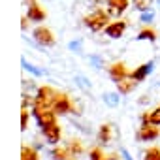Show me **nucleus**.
Returning a JSON list of instances; mask_svg holds the SVG:
<instances>
[{
	"label": "nucleus",
	"mask_w": 160,
	"mask_h": 160,
	"mask_svg": "<svg viewBox=\"0 0 160 160\" xmlns=\"http://www.w3.org/2000/svg\"><path fill=\"white\" fill-rule=\"evenodd\" d=\"M30 111L28 109H23L21 111V130H27L28 128V121H30Z\"/></svg>",
	"instance_id": "nucleus-27"
},
{
	"label": "nucleus",
	"mask_w": 160,
	"mask_h": 160,
	"mask_svg": "<svg viewBox=\"0 0 160 160\" xmlns=\"http://www.w3.org/2000/svg\"><path fill=\"white\" fill-rule=\"evenodd\" d=\"M23 4L27 6V17H28V21H32V23L45 21L47 13L43 12V8L36 2V0H23Z\"/></svg>",
	"instance_id": "nucleus-5"
},
{
	"label": "nucleus",
	"mask_w": 160,
	"mask_h": 160,
	"mask_svg": "<svg viewBox=\"0 0 160 160\" xmlns=\"http://www.w3.org/2000/svg\"><path fill=\"white\" fill-rule=\"evenodd\" d=\"M21 27H23V30H27V28H28V17H27V15L23 17V21H21Z\"/></svg>",
	"instance_id": "nucleus-31"
},
{
	"label": "nucleus",
	"mask_w": 160,
	"mask_h": 160,
	"mask_svg": "<svg viewBox=\"0 0 160 160\" xmlns=\"http://www.w3.org/2000/svg\"><path fill=\"white\" fill-rule=\"evenodd\" d=\"M21 64H23V68L27 70V72H30L32 75H38V77H43V75H47V72L45 70H42V68H38V66H34V64H30L25 57L21 58Z\"/></svg>",
	"instance_id": "nucleus-14"
},
{
	"label": "nucleus",
	"mask_w": 160,
	"mask_h": 160,
	"mask_svg": "<svg viewBox=\"0 0 160 160\" xmlns=\"http://www.w3.org/2000/svg\"><path fill=\"white\" fill-rule=\"evenodd\" d=\"M111 139V124H102L98 130V141L100 143H109Z\"/></svg>",
	"instance_id": "nucleus-15"
},
{
	"label": "nucleus",
	"mask_w": 160,
	"mask_h": 160,
	"mask_svg": "<svg viewBox=\"0 0 160 160\" xmlns=\"http://www.w3.org/2000/svg\"><path fill=\"white\" fill-rule=\"evenodd\" d=\"M83 23H85V27H87L89 30L100 32V30H104V28L108 27V23H109V12L96 10V12H92L91 15H87V17L83 19Z\"/></svg>",
	"instance_id": "nucleus-1"
},
{
	"label": "nucleus",
	"mask_w": 160,
	"mask_h": 160,
	"mask_svg": "<svg viewBox=\"0 0 160 160\" xmlns=\"http://www.w3.org/2000/svg\"><path fill=\"white\" fill-rule=\"evenodd\" d=\"M32 38H34V42L40 45V47H53L55 45V36H53V32L47 28V27H36L34 30H32Z\"/></svg>",
	"instance_id": "nucleus-4"
},
{
	"label": "nucleus",
	"mask_w": 160,
	"mask_h": 160,
	"mask_svg": "<svg viewBox=\"0 0 160 160\" xmlns=\"http://www.w3.org/2000/svg\"><path fill=\"white\" fill-rule=\"evenodd\" d=\"M138 83H139V81H136V79L126 77V79H122V81L117 83V91H119V94H130V92L138 87Z\"/></svg>",
	"instance_id": "nucleus-13"
},
{
	"label": "nucleus",
	"mask_w": 160,
	"mask_h": 160,
	"mask_svg": "<svg viewBox=\"0 0 160 160\" xmlns=\"http://www.w3.org/2000/svg\"><path fill=\"white\" fill-rule=\"evenodd\" d=\"M156 2H158V4H160V0H156Z\"/></svg>",
	"instance_id": "nucleus-34"
},
{
	"label": "nucleus",
	"mask_w": 160,
	"mask_h": 160,
	"mask_svg": "<svg viewBox=\"0 0 160 160\" xmlns=\"http://www.w3.org/2000/svg\"><path fill=\"white\" fill-rule=\"evenodd\" d=\"M91 2H94V4H108L109 0H91Z\"/></svg>",
	"instance_id": "nucleus-32"
},
{
	"label": "nucleus",
	"mask_w": 160,
	"mask_h": 160,
	"mask_svg": "<svg viewBox=\"0 0 160 160\" xmlns=\"http://www.w3.org/2000/svg\"><path fill=\"white\" fill-rule=\"evenodd\" d=\"M75 83H77L79 89H83V91H91V87H92V83L85 75H75Z\"/></svg>",
	"instance_id": "nucleus-22"
},
{
	"label": "nucleus",
	"mask_w": 160,
	"mask_h": 160,
	"mask_svg": "<svg viewBox=\"0 0 160 160\" xmlns=\"http://www.w3.org/2000/svg\"><path fill=\"white\" fill-rule=\"evenodd\" d=\"M51 109H53L55 113H58V115H66V113H72V111H73V104H72V100H70L68 94H60V92H58L57 98L53 100Z\"/></svg>",
	"instance_id": "nucleus-6"
},
{
	"label": "nucleus",
	"mask_w": 160,
	"mask_h": 160,
	"mask_svg": "<svg viewBox=\"0 0 160 160\" xmlns=\"http://www.w3.org/2000/svg\"><path fill=\"white\" fill-rule=\"evenodd\" d=\"M89 156H91L89 160H106V154H104V151H102V149H98V147H96V149H92Z\"/></svg>",
	"instance_id": "nucleus-28"
},
{
	"label": "nucleus",
	"mask_w": 160,
	"mask_h": 160,
	"mask_svg": "<svg viewBox=\"0 0 160 160\" xmlns=\"http://www.w3.org/2000/svg\"><path fill=\"white\" fill-rule=\"evenodd\" d=\"M139 21H141V23H151V21H154V12H152V10H149V12H141Z\"/></svg>",
	"instance_id": "nucleus-29"
},
{
	"label": "nucleus",
	"mask_w": 160,
	"mask_h": 160,
	"mask_svg": "<svg viewBox=\"0 0 160 160\" xmlns=\"http://www.w3.org/2000/svg\"><path fill=\"white\" fill-rule=\"evenodd\" d=\"M121 156H122V160H134V158H132V154H130L126 149H122V151H121Z\"/></svg>",
	"instance_id": "nucleus-30"
},
{
	"label": "nucleus",
	"mask_w": 160,
	"mask_h": 160,
	"mask_svg": "<svg viewBox=\"0 0 160 160\" xmlns=\"http://www.w3.org/2000/svg\"><path fill=\"white\" fill-rule=\"evenodd\" d=\"M42 134H43V138L47 139V143H51V145H57V143L60 141V136H62L60 126H58L57 122H53V124H49V126H43V128H42Z\"/></svg>",
	"instance_id": "nucleus-9"
},
{
	"label": "nucleus",
	"mask_w": 160,
	"mask_h": 160,
	"mask_svg": "<svg viewBox=\"0 0 160 160\" xmlns=\"http://www.w3.org/2000/svg\"><path fill=\"white\" fill-rule=\"evenodd\" d=\"M108 6H109V15H121L122 12H126L128 10V6H130V0H109L108 2Z\"/></svg>",
	"instance_id": "nucleus-12"
},
{
	"label": "nucleus",
	"mask_w": 160,
	"mask_h": 160,
	"mask_svg": "<svg viewBox=\"0 0 160 160\" xmlns=\"http://www.w3.org/2000/svg\"><path fill=\"white\" fill-rule=\"evenodd\" d=\"M68 160H75V156H70V158H68Z\"/></svg>",
	"instance_id": "nucleus-33"
},
{
	"label": "nucleus",
	"mask_w": 160,
	"mask_h": 160,
	"mask_svg": "<svg viewBox=\"0 0 160 160\" xmlns=\"http://www.w3.org/2000/svg\"><path fill=\"white\" fill-rule=\"evenodd\" d=\"M138 40L139 42H154L156 40V30L154 28H143V30H139Z\"/></svg>",
	"instance_id": "nucleus-18"
},
{
	"label": "nucleus",
	"mask_w": 160,
	"mask_h": 160,
	"mask_svg": "<svg viewBox=\"0 0 160 160\" xmlns=\"http://www.w3.org/2000/svg\"><path fill=\"white\" fill-rule=\"evenodd\" d=\"M49 156H51L53 160H68V158H70V152H68V149L55 147V149L49 151Z\"/></svg>",
	"instance_id": "nucleus-16"
},
{
	"label": "nucleus",
	"mask_w": 160,
	"mask_h": 160,
	"mask_svg": "<svg viewBox=\"0 0 160 160\" xmlns=\"http://www.w3.org/2000/svg\"><path fill=\"white\" fill-rule=\"evenodd\" d=\"M57 91L53 89V87H40L38 91H36V94H34V102L32 104H38V106H43V108H51L53 106V100L57 98Z\"/></svg>",
	"instance_id": "nucleus-3"
},
{
	"label": "nucleus",
	"mask_w": 160,
	"mask_h": 160,
	"mask_svg": "<svg viewBox=\"0 0 160 160\" xmlns=\"http://www.w3.org/2000/svg\"><path fill=\"white\" fill-rule=\"evenodd\" d=\"M152 70H154V62H152V60H149V62L141 64L139 68H136L134 72H130V77H132V79H136V81H143V79H145Z\"/></svg>",
	"instance_id": "nucleus-11"
},
{
	"label": "nucleus",
	"mask_w": 160,
	"mask_h": 160,
	"mask_svg": "<svg viewBox=\"0 0 160 160\" xmlns=\"http://www.w3.org/2000/svg\"><path fill=\"white\" fill-rule=\"evenodd\" d=\"M91 64H92V68H96V70L106 68V60H104L100 55H92V57H91Z\"/></svg>",
	"instance_id": "nucleus-25"
},
{
	"label": "nucleus",
	"mask_w": 160,
	"mask_h": 160,
	"mask_svg": "<svg viewBox=\"0 0 160 160\" xmlns=\"http://www.w3.org/2000/svg\"><path fill=\"white\" fill-rule=\"evenodd\" d=\"M143 160H160V149H158V147L147 149L145 154H143Z\"/></svg>",
	"instance_id": "nucleus-23"
},
{
	"label": "nucleus",
	"mask_w": 160,
	"mask_h": 160,
	"mask_svg": "<svg viewBox=\"0 0 160 160\" xmlns=\"http://www.w3.org/2000/svg\"><path fill=\"white\" fill-rule=\"evenodd\" d=\"M68 49L72 53H81L83 51V40H73V42H70L68 43Z\"/></svg>",
	"instance_id": "nucleus-26"
},
{
	"label": "nucleus",
	"mask_w": 160,
	"mask_h": 160,
	"mask_svg": "<svg viewBox=\"0 0 160 160\" xmlns=\"http://www.w3.org/2000/svg\"><path fill=\"white\" fill-rule=\"evenodd\" d=\"M160 136V130L156 128V124H141V128L138 130V139L139 141H152Z\"/></svg>",
	"instance_id": "nucleus-8"
},
{
	"label": "nucleus",
	"mask_w": 160,
	"mask_h": 160,
	"mask_svg": "<svg viewBox=\"0 0 160 160\" xmlns=\"http://www.w3.org/2000/svg\"><path fill=\"white\" fill-rule=\"evenodd\" d=\"M152 2L154 0H132V4L136 6V10L139 12H149L152 8Z\"/></svg>",
	"instance_id": "nucleus-21"
},
{
	"label": "nucleus",
	"mask_w": 160,
	"mask_h": 160,
	"mask_svg": "<svg viewBox=\"0 0 160 160\" xmlns=\"http://www.w3.org/2000/svg\"><path fill=\"white\" fill-rule=\"evenodd\" d=\"M108 73H109V79H111V81H115V83H119V81H122V79L130 77V72L126 70L124 62H113L108 68Z\"/></svg>",
	"instance_id": "nucleus-7"
},
{
	"label": "nucleus",
	"mask_w": 160,
	"mask_h": 160,
	"mask_svg": "<svg viewBox=\"0 0 160 160\" xmlns=\"http://www.w3.org/2000/svg\"><path fill=\"white\" fill-rule=\"evenodd\" d=\"M126 30V21H115V23H109L106 28H104V32L109 36V38H113V40H117V38H121L122 36V32Z\"/></svg>",
	"instance_id": "nucleus-10"
},
{
	"label": "nucleus",
	"mask_w": 160,
	"mask_h": 160,
	"mask_svg": "<svg viewBox=\"0 0 160 160\" xmlns=\"http://www.w3.org/2000/svg\"><path fill=\"white\" fill-rule=\"evenodd\" d=\"M66 149H68L70 156H79V154L83 152V143L79 141V139H72V141H70V145H68Z\"/></svg>",
	"instance_id": "nucleus-17"
},
{
	"label": "nucleus",
	"mask_w": 160,
	"mask_h": 160,
	"mask_svg": "<svg viewBox=\"0 0 160 160\" xmlns=\"http://www.w3.org/2000/svg\"><path fill=\"white\" fill-rule=\"evenodd\" d=\"M21 160H40V156H38V152L32 147L23 145V149H21Z\"/></svg>",
	"instance_id": "nucleus-20"
},
{
	"label": "nucleus",
	"mask_w": 160,
	"mask_h": 160,
	"mask_svg": "<svg viewBox=\"0 0 160 160\" xmlns=\"http://www.w3.org/2000/svg\"><path fill=\"white\" fill-rule=\"evenodd\" d=\"M102 98H104V104H106L108 108H117V106H119V102H121L119 92H106Z\"/></svg>",
	"instance_id": "nucleus-19"
},
{
	"label": "nucleus",
	"mask_w": 160,
	"mask_h": 160,
	"mask_svg": "<svg viewBox=\"0 0 160 160\" xmlns=\"http://www.w3.org/2000/svg\"><path fill=\"white\" fill-rule=\"evenodd\" d=\"M32 117L36 119L38 126L43 128V126H49L53 122H57V113L51 109V108H43V106H38V104H32V109H30Z\"/></svg>",
	"instance_id": "nucleus-2"
},
{
	"label": "nucleus",
	"mask_w": 160,
	"mask_h": 160,
	"mask_svg": "<svg viewBox=\"0 0 160 160\" xmlns=\"http://www.w3.org/2000/svg\"><path fill=\"white\" fill-rule=\"evenodd\" d=\"M149 124L160 126V108H154L152 111H149Z\"/></svg>",
	"instance_id": "nucleus-24"
}]
</instances>
